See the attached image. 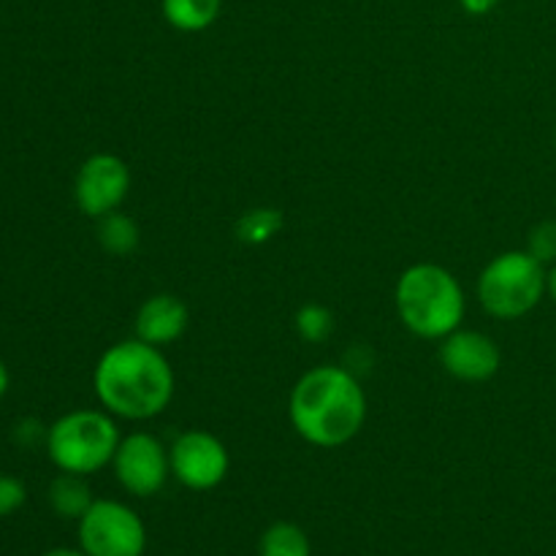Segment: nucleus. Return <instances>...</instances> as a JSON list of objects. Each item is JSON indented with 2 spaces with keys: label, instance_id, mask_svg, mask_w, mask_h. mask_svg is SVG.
I'll use <instances>...</instances> for the list:
<instances>
[{
  "label": "nucleus",
  "instance_id": "obj_21",
  "mask_svg": "<svg viewBox=\"0 0 556 556\" xmlns=\"http://www.w3.org/2000/svg\"><path fill=\"white\" fill-rule=\"evenodd\" d=\"M459 3L470 16H483V14H489V11L497 9L500 0H459Z\"/></svg>",
  "mask_w": 556,
  "mask_h": 556
},
{
  "label": "nucleus",
  "instance_id": "obj_20",
  "mask_svg": "<svg viewBox=\"0 0 556 556\" xmlns=\"http://www.w3.org/2000/svg\"><path fill=\"white\" fill-rule=\"evenodd\" d=\"M47 432L49 429H43L36 418H25V421H20L14 427V440L22 445H36L38 440L47 443Z\"/></svg>",
  "mask_w": 556,
  "mask_h": 556
},
{
  "label": "nucleus",
  "instance_id": "obj_10",
  "mask_svg": "<svg viewBox=\"0 0 556 556\" xmlns=\"http://www.w3.org/2000/svg\"><path fill=\"white\" fill-rule=\"evenodd\" d=\"M440 364L462 383H486L500 372L503 353L483 331L456 329L454 334L440 340Z\"/></svg>",
  "mask_w": 556,
  "mask_h": 556
},
{
  "label": "nucleus",
  "instance_id": "obj_9",
  "mask_svg": "<svg viewBox=\"0 0 556 556\" xmlns=\"http://www.w3.org/2000/svg\"><path fill=\"white\" fill-rule=\"evenodd\" d=\"M130 190V168L114 152H96L79 166L74 179V201L81 215L101 220L123 206Z\"/></svg>",
  "mask_w": 556,
  "mask_h": 556
},
{
  "label": "nucleus",
  "instance_id": "obj_4",
  "mask_svg": "<svg viewBox=\"0 0 556 556\" xmlns=\"http://www.w3.org/2000/svg\"><path fill=\"white\" fill-rule=\"evenodd\" d=\"M123 440L117 421L106 410H71L47 432V454L60 472L92 476L112 465Z\"/></svg>",
  "mask_w": 556,
  "mask_h": 556
},
{
  "label": "nucleus",
  "instance_id": "obj_12",
  "mask_svg": "<svg viewBox=\"0 0 556 556\" xmlns=\"http://www.w3.org/2000/svg\"><path fill=\"white\" fill-rule=\"evenodd\" d=\"M223 0H161L163 20L179 33H201L220 16Z\"/></svg>",
  "mask_w": 556,
  "mask_h": 556
},
{
  "label": "nucleus",
  "instance_id": "obj_2",
  "mask_svg": "<svg viewBox=\"0 0 556 556\" xmlns=\"http://www.w3.org/2000/svg\"><path fill=\"white\" fill-rule=\"evenodd\" d=\"M288 416L304 443L340 448L367 424V394L345 364H324L296 380L288 400Z\"/></svg>",
  "mask_w": 556,
  "mask_h": 556
},
{
  "label": "nucleus",
  "instance_id": "obj_6",
  "mask_svg": "<svg viewBox=\"0 0 556 556\" xmlns=\"http://www.w3.org/2000/svg\"><path fill=\"white\" fill-rule=\"evenodd\" d=\"M79 548L87 556H144L147 527L119 500H96L79 519Z\"/></svg>",
  "mask_w": 556,
  "mask_h": 556
},
{
  "label": "nucleus",
  "instance_id": "obj_24",
  "mask_svg": "<svg viewBox=\"0 0 556 556\" xmlns=\"http://www.w3.org/2000/svg\"><path fill=\"white\" fill-rule=\"evenodd\" d=\"M43 556H87L81 548H52V552H47Z\"/></svg>",
  "mask_w": 556,
  "mask_h": 556
},
{
  "label": "nucleus",
  "instance_id": "obj_13",
  "mask_svg": "<svg viewBox=\"0 0 556 556\" xmlns=\"http://www.w3.org/2000/svg\"><path fill=\"white\" fill-rule=\"evenodd\" d=\"M96 503L90 486H87L85 476H74V472H60L52 483H49V505L58 516L63 519H76L90 510V505Z\"/></svg>",
  "mask_w": 556,
  "mask_h": 556
},
{
  "label": "nucleus",
  "instance_id": "obj_1",
  "mask_svg": "<svg viewBox=\"0 0 556 556\" xmlns=\"http://www.w3.org/2000/svg\"><path fill=\"white\" fill-rule=\"evenodd\" d=\"M98 402L114 418L150 421L174 400V369L163 348L139 340H119L101 353L92 372Z\"/></svg>",
  "mask_w": 556,
  "mask_h": 556
},
{
  "label": "nucleus",
  "instance_id": "obj_11",
  "mask_svg": "<svg viewBox=\"0 0 556 556\" xmlns=\"http://www.w3.org/2000/svg\"><path fill=\"white\" fill-rule=\"evenodd\" d=\"M136 337L155 348L174 345L190 326V309L174 293H155L144 299L136 313Z\"/></svg>",
  "mask_w": 556,
  "mask_h": 556
},
{
  "label": "nucleus",
  "instance_id": "obj_8",
  "mask_svg": "<svg viewBox=\"0 0 556 556\" xmlns=\"http://www.w3.org/2000/svg\"><path fill=\"white\" fill-rule=\"evenodd\" d=\"M119 486L134 497H152L172 476V454L150 432H130L119 440L112 459Z\"/></svg>",
  "mask_w": 556,
  "mask_h": 556
},
{
  "label": "nucleus",
  "instance_id": "obj_22",
  "mask_svg": "<svg viewBox=\"0 0 556 556\" xmlns=\"http://www.w3.org/2000/svg\"><path fill=\"white\" fill-rule=\"evenodd\" d=\"M9 386H11L9 369H5V364L0 362V402H3V396L9 394Z\"/></svg>",
  "mask_w": 556,
  "mask_h": 556
},
{
  "label": "nucleus",
  "instance_id": "obj_14",
  "mask_svg": "<svg viewBox=\"0 0 556 556\" xmlns=\"http://www.w3.org/2000/svg\"><path fill=\"white\" fill-rule=\"evenodd\" d=\"M141 242V231L136 226V220L125 212H112V215L101 217L98 220V244L106 250L109 255H117V258H125V255H134L136 248Z\"/></svg>",
  "mask_w": 556,
  "mask_h": 556
},
{
  "label": "nucleus",
  "instance_id": "obj_15",
  "mask_svg": "<svg viewBox=\"0 0 556 556\" xmlns=\"http://www.w3.org/2000/svg\"><path fill=\"white\" fill-rule=\"evenodd\" d=\"M258 556H313L307 532L293 521H275L261 535Z\"/></svg>",
  "mask_w": 556,
  "mask_h": 556
},
{
  "label": "nucleus",
  "instance_id": "obj_7",
  "mask_svg": "<svg viewBox=\"0 0 556 556\" xmlns=\"http://www.w3.org/2000/svg\"><path fill=\"white\" fill-rule=\"evenodd\" d=\"M168 454H172V476L190 492L217 489L231 470L228 448L206 429H188L177 434Z\"/></svg>",
  "mask_w": 556,
  "mask_h": 556
},
{
  "label": "nucleus",
  "instance_id": "obj_17",
  "mask_svg": "<svg viewBox=\"0 0 556 556\" xmlns=\"http://www.w3.org/2000/svg\"><path fill=\"white\" fill-rule=\"evenodd\" d=\"M293 329L309 345H318V342H326L331 334H334V313L329 307L318 302H307L296 309L293 315Z\"/></svg>",
  "mask_w": 556,
  "mask_h": 556
},
{
  "label": "nucleus",
  "instance_id": "obj_23",
  "mask_svg": "<svg viewBox=\"0 0 556 556\" xmlns=\"http://www.w3.org/2000/svg\"><path fill=\"white\" fill-rule=\"evenodd\" d=\"M546 293L552 296V302L556 304V264L548 269V277H546Z\"/></svg>",
  "mask_w": 556,
  "mask_h": 556
},
{
  "label": "nucleus",
  "instance_id": "obj_16",
  "mask_svg": "<svg viewBox=\"0 0 556 556\" xmlns=\"http://www.w3.org/2000/svg\"><path fill=\"white\" fill-rule=\"evenodd\" d=\"M282 231V212L275 206H258L248 210L237 220V239L244 244H266Z\"/></svg>",
  "mask_w": 556,
  "mask_h": 556
},
{
  "label": "nucleus",
  "instance_id": "obj_3",
  "mask_svg": "<svg viewBox=\"0 0 556 556\" xmlns=\"http://www.w3.org/2000/svg\"><path fill=\"white\" fill-rule=\"evenodd\" d=\"M396 315L402 326L421 340H445L462 329L465 291L454 271L440 264H413L400 275L394 288Z\"/></svg>",
  "mask_w": 556,
  "mask_h": 556
},
{
  "label": "nucleus",
  "instance_id": "obj_5",
  "mask_svg": "<svg viewBox=\"0 0 556 556\" xmlns=\"http://www.w3.org/2000/svg\"><path fill=\"white\" fill-rule=\"evenodd\" d=\"M548 269L527 250H505L478 277L481 307L497 320H519L546 296Z\"/></svg>",
  "mask_w": 556,
  "mask_h": 556
},
{
  "label": "nucleus",
  "instance_id": "obj_19",
  "mask_svg": "<svg viewBox=\"0 0 556 556\" xmlns=\"http://www.w3.org/2000/svg\"><path fill=\"white\" fill-rule=\"evenodd\" d=\"M25 500H27L25 483H22L20 478L0 472V519L16 514V510L25 505Z\"/></svg>",
  "mask_w": 556,
  "mask_h": 556
},
{
  "label": "nucleus",
  "instance_id": "obj_18",
  "mask_svg": "<svg viewBox=\"0 0 556 556\" xmlns=\"http://www.w3.org/2000/svg\"><path fill=\"white\" fill-rule=\"evenodd\" d=\"M527 253L543 266L556 264V220H543L532 226L530 237H527Z\"/></svg>",
  "mask_w": 556,
  "mask_h": 556
}]
</instances>
